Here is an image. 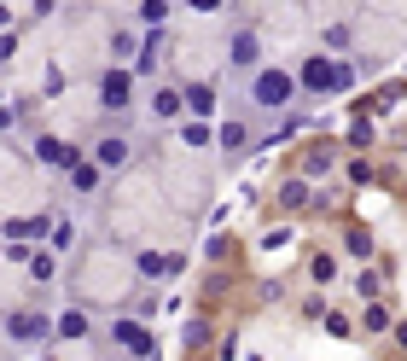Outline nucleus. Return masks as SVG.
Instances as JSON below:
<instances>
[{
	"label": "nucleus",
	"mask_w": 407,
	"mask_h": 361,
	"mask_svg": "<svg viewBox=\"0 0 407 361\" xmlns=\"http://www.w3.org/2000/svg\"><path fill=\"white\" fill-rule=\"evenodd\" d=\"M303 88H349V70H332V64H326V59H308L303 64Z\"/></svg>",
	"instance_id": "nucleus-1"
},
{
	"label": "nucleus",
	"mask_w": 407,
	"mask_h": 361,
	"mask_svg": "<svg viewBox=\"0 0 407 361\" xmlns=\"http://www.w3.org/2000/svg\"><path fill=\"white\" fill-rule=\"evenodd\" d=\"M291 93H297V82H291L285 70H268V76H256V100H262V105H285Z\"/></svg>",
	"instance_id": "nucleus-2"
},
{
	"label": "nucleus",
	"mask_w": 407,
	"mask_h": 361,
	"mask_svg": "<svg viewBox=\"0 0 407 361\" xmlns=\"http://www.w3.org/2000/svg\"><path fill=\"white\" fill-rule=\"evenodd\" d=\"M186 111L209 117V111H216V82H192V88H186Z\"/></svg>",
	"instance_id": "nucleus-3"
},
{
	"label": "nucleus",
	"mask_w": 407,
	"mask_h": 361,
	"mask_svg": "<svg viewBox=\"0 0 407 361\" xmlns=\"http://www.w3.org/2000/svg\"><path fill=\"white\" fill-rule=\"evenodd\" d=\"M99 100H105V105H128V76H122V70H111V76L99 82Z\"/></svg>",
	"instance_id": "nucleus-4"
},
{
	"label": "nucleus",
	"mask_w": 407,
	"mask_h": 361,
	"mask_svg": "<svg viewBox=\"0 0 407 361\" xmlns=\"http://www.w3.org/2000/svg\"><path fill=\"white\" fill-rule=\"evenodd\" d=\"M6 332L29 344V338H41V332H47V321H41V315H12V321H6Z\"/></svg>",
	"instance_id": "nucleus-5"
},
{
	"label": "nucleus",
	"mask_w": 407,
	"mask_h": 361,
	"mask_svg": "<svg viewBox=\"0 0 407 361\" xmlns=\"http://www.w3.org/2000/svg\"><path fill=\"white\" fill-rule=\"evenodd\" d=\"M41 163H53V169H76V152L58 140H41Z\"/></svg>",
	"instance_id": "nucleus-6"
},
{
	"label": "nucleus",
	"mask_w": 407,
	"mask_h": 361,
	"mask_svg": "<svg viewBox=\"0 0 407 361\" xmlns=\"http://www.w3.org/2000/svg\"><path fill=\"white\" fill-rule=\"evenodd\" d=\"M117 338L128 344V350H140V355H145V350H152V332H145V326H140V321H122V326H117Z\"/></svg>",
	"instance_id": "nucleus-7"
},
{
	"label": "nucleus",
	"mask_w": 407,
	"mask_h": 361,
	"mask_svg": "<svg viewBox=\"0 0 407 361\" xmlns=\"http://www.w3.org/2000/svg\"><path fill=\"white\" fill-rule=\"evenodd\" d=\"M53 332H64V338H81V332H88V315H81V309H64Z\"/></svg>",
	"instance_id": "nucleus-8"
},
{
	"label": "nucleus",
	"mask_w": 407,
	"mask_h": 361,
	"mask_svg": "<svg viewBox=\"0 0 407 361\" xmlns=\"http://www.w3.org/2000/svg\"><path fill=\"white\" fill-rule=\"evenodd\" d=\"M122 158H128V146H122V140H105V146H99V163H105V169H117Z\"/></svg>",
	"instance_id": "nucleus-9"
},
{
	"label": "nucleus",
	"mask_w": 407,
	"mask_h": 361,
	"mask_svg": "<svg viewBox=\"0 0 407 361\" xmlns=\"http://www.w3.org/2000/svg\"><path fill=\"white\" fill-rule=\"evenodd\" d=\"M233 64H256V36H239L233 41Z\"/></svg>",
	"instance_id": "nucleus-10"
},
{
	"label": "nucleus",
	"mask_w": 407,
	"mask_h": 361,
	"mask_svg": "<svg viewBox=\"0 0 407 361\" xmlns=\"http://www.w3.org/2000/svg\"><path fill=\"white\" fill-rule=\"evenodd\" d=\"M70 180H76V192H93V187H99V169H88V163H76V175H70Z\"/></svg>",
	"instance_id": "nucleus-11"
},
{
	"label": "nucleus",
	"mask_w": 407,
	"mask_h": 361,
	"mask_svg": "<svg viewBox=\"0 0 407 361\" xmlns=\"http://www.w3.org/2000/svg\"><path fill=\"white\" fill-rule=\"evenodd\" d=\"M181 140H186V146H204V140H209V128H204V123H186V128H181Z\"/></svg>",
	"instance_id": "nucleus-12"
},
{
	"label": "nucleus",
	"mask_w": 407,
	"mask_h": 361,
	"mask_svg": "<svg viewBox=\"0 0 407 361\" xmlns=\"http://www.w3.org/2000/svg\"><path fill=\"white\" fill-rule=\"evenodd\" d=\"M140 18H145V24H163V18H169V6H163V0H145V12H140Z\"/></svg>",
	"instance_id": "nucleus-13"
},
{
	"label": "nucleus",
	"mask_w": 407,
	"mask_h": 361,
	"mask_svg": "<svg viewBox=\"0 0 407 361\" xmlns=\"http://www.w3.org/2000/svg\"><path fill=\"white\" fill-rule=\"evenodd\" d=\"M152 111H157V117H175V111H181V100H175V93H157Z\"/></svg>",
	"instance_id": "nucleus-14"
},
{
	"label": "nucleus",
	"mask_w": 407,
	"mask_h": 361,
	"mask_svg": "<svg viewBox=\"0 0 407 361\" xmlns=\"http://www.w3.org/2000/svg\"><path fill=\"white\" fill-rule=\"evenodd\" d=\"M221 146H233V152H239V146H244V128H239V123H227V128H221Z\"/></svg>",
	"instance_id": "nucleus-15"
}]
</instances>
